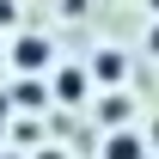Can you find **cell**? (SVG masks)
Masks as SVG:
<instances>
[{
  "label": "cell",
  "instance_id": "6da1fadb",
  "mask_svg": "<svg viewBox=\"0 0 159 159\" xmlns=\"http://www.w3.org/2000/svg\"><path fill=\"white\" fill-rule=\"evenodd\" d=\"M12 67L37 80L43 67H49V37H37V31H31V37H19V43H12Z\"/></svg>",
  "mask_w": 159,
  "mask_h": 159
},
{
  "label": "cell",
  "instance_id": "7a4b0ae2",
  "mask_svg": "<svg viewBox=\"0 0 159 159\" xmlns=\"http://www.w3.org/2000/svg\"><path fill=\"white\" fill-rule=\"evenodd\" d=\"M86 74H92V86H122V80H129V55H122V49H98Z\"/></svg>",
  "mask_w": 159,
  "mask_h": 159
},
{
  "label": "cell",
  "instance_id": "3957f363",
  "mask_svg": "<svg viewBox=\"0 0 159 159\" xmlns=\"http://www.w3.org/2000/svg\"><path fill=\"white\" fill-rule=\"evenodd\" d=\"M49 92H55L61 104H80L86 92H92V74H86V67H55V80H49Z\"/></svg>",
  "mask_w": 159,
  "mask_h": 159
},
{
  "label": "cell",
  "instance_id": "277c9868",
  "mask_svg": "<svg viewBox=\"0 0 159 159\" xmlns=\"http://www.w3.org/2000/svg\"><path fill=\"white\" fill-rule=\"evenodd\" d=\"M98 159H147V141H141L135 129H110V141H104Z\"/></svg>",
  "mask_w": 159,
  "mask_h": 159
},
{
  "label": "cell",
  "instance_id": "5b68a950",
  "mask_svg": "<svg viewBox=\"0 0 159 159\" xmlns=\"http://www.w3.org/2000/svg\"><path fill=\"white\" fill-rule=\"evenodd\" d=\"M43 98H49V86H43V80H19V86H12V104H25V110H37Z\"/></svg>",
  "mask_w": 159,
  "mask_h": 159
},
{
  "label": "cell",
  "instance_id": "8992f818",
  "mask_svg": "<svg viewBox=\"0 0 159 159\" xmlns=\"http://www.w3.org/2000/svg\"><path fill=\"white\" fill-rule=\"evenodd\" d=\"M12 141H25V147H37V141H43V129H37V122H12Z\"/></svg>",
  "mask_w": 159,
  "mask_h": 159
},
{
  "label": "cell",
  "instance_id": "52a82bcc",
  "mask_svg": "<svg viewBox=\"0 0 159 159\" xmlns=\"http://www.w3.org/2000/svg\"><path fill=\"white\" fill-rule=\"evenodd\" d=\"M19 19V6H12V0H0V25H12Z\"/></svg>",
  "mask_w": 159,
  "mask_h": 159
},
{
  "label": "cell",
  "instance_id": "ba28073f",
  "mask_svg": "<svg viewBox=\"0 0 159 159\" xmlns=\"http://www.w3.org/2000/svg\"><path fill=\"white\" fill-rule=\"evenodd\" d=\"M147 49H153V55H159V25H153V31H147Z\"/></svg>",
  "mask_w": 159,
  "mask_h": 159
},
{
  "label": "cell",
  "instance_id": "9c48e42d",
  "mask_svg": "<svg viewBox=\"0 0 159 159\" xmlns=\"http://www.w3.org/2000/svg\"><path fill=\"white\" fill-rule=\"evenodd\" d=\"M37 159H67V153H61V147H43V153H37Z\"/></svg>",
  "mask_w": 159,
  "mask_h": 159
},
{
  "label": "cell",
  "instance_id": "30bf717a",
  "mask_svg": "<svg viewBox=\"0 0 159 159\" xmlns=\"http://www.w3.org/2000/svg\"><path fill=\"white\" fill-rule=\"evenodd\" d=\"M147 135H153V147H159V122H153V129H147Z\"/></svg>",
  "mask_w": 159,
  "mask_h": 159
},
{
  "label": "cell",
  "instance_id": "8fae6325",
  "mask_svg": "<svg viewBox=\"0 0 159 159\" xmlns=\"http://www.w3.org/2000/svg\"><path fill=\"white\" fill-rule=\"evenodd\" d=\"M0 159H19V153H0Z\"/></svg>",
  "mask_w": 159,
  "mask_h": 159
},
{
  "label": "cell",
  "instance_id": "7c38bea8",
  "mask_svg": "<svg viewBox=\"0 0 159 159\" xmlns=\"http://www.w3.org/2000/svg\"><path fill=\"white\" fill-rule=\"evenodd\" d=\"M153 6H159V0H153Z\"/></svg>",
  "mask_w": 159,
  "mask_h": 159
}]
</instances>
